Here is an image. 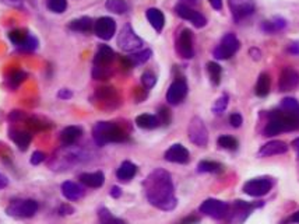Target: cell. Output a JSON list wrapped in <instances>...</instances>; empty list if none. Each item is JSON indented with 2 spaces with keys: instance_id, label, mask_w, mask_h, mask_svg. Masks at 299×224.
I'll list each match as a JSON object with an SVG mask.
<instances>
[{
  "instance_id": "6da1fadb",
  "label": "cell",
  "mask_w": 299,
  "mask_h": 224,
  "mask_svg": "<svg viewBox=\"0 0 299 224\" xmlns=\"http://www.w3.org/2000/svg\"><path fill=\"white\" fill-rule=\"evenodd\" d=\"M144 191L148 202L161 210H172L176 206V196L172 178L168 171L157 168L146 178Z\"/></svg>"
},
{
  "instance_id": "7a4b0ae2",
  "label": "cell",
  "mask_w": 299,
  "mask_h": 224,
  "mask_svg": "<svg viewBox=\"0 0 299 224\" xmlns=\"http://www.w3.org/2000/svg\"><path fill=\"white\" fill-rule=\"evenodd\" d=\"M93 136L97 144L105 146L108 143H123L129 140V135L116 123L98 122L93 128Z\"/></svg>"
},
{
  "instance_id": "3957f363",
  "label": "cell",
  "mask_w": 299,
  "mask_h": 224,
  "mask_svg": "<svg viewBox=\"0 0 299 224\" xmlns=\"http://www.w3.org/2000/svg\"><path fill=\"white\" fill-rule=\"evenodd\" d=\"M38 202L34 199H26V200H14L9 205L7 214L13 217H20V219H28L37 213Z\"/></svg>"
},
{
  "instance_id": "277c9868",
  "label": "cell",
  "mask_w": 299,
  "mask_h": 224,
  "mask_svg": "<svg viewBox=\"0 0 299 224\" xmlns=\"http://www.w3.org/2000/svg\"><path fill=\"white\" fill-rule=\"evenodd\" d=\"M118 45L121 47V49L126 51V52H133V51H137V49L142 48L143 39L134 32V30L131 28L130 24H126L125 27L122 28L121 32H119Z\"/></svg>"
},
{
  "instance_id": "5b68a950",
  "label": "cell",
  "mask_w": 299,
  "mask_h": 224,
  "mask_svg": "<svg viewBox=\"0 0 299 224\" xmlns=\"http://www.w3.org/2000/svg\"><path fill=\"white\" fill-rule=\"evenodd\" d=\"M188 133H189L190 142L199 147H205L209 143V130L205 128L204 122L199 117H194L190 121Z\"/></svg>"
},
{
  "instance_id": "8992f818",
  "label": "cell",
  "mask_w": 299,
  "mask_h": 224,
  "mask_svg": "<svg viewBox=\"0 0 299 224\" xmlns=\"http://www.w3.org/2000/svg\"><path fill=\"white\" fill-rule=\"evenodd\" d=\"M200 212L215 220L225 219L229 213V206L218 199H205L204 202L200 205Z\"/></svg>"
},
{
  "instance_id": "52a82bcc",
  "label": "cell",
  "mask_w": 299,
  "mask_h": 224,
  "mask_svg": "<svg viewBox=\"0 0 299 224\" xmlns=\"http://www.w3.org/2000/svg\"><path fill=\"white\" fill-rule=\"evenodd\" d=\"M239 39L234 34H226L221 39L220 45L214 49V58L225 60V59L232 58L239 49Z\"/></svg>"
},
{
  "instance_id": "ba28073f",
  "label": "cell",
  "mask_w": 299,
  "mask_h": 224,
  "mask_svg": "<svg viewBox=\"0 0 299 224\" xmlns=\"http://www.w3.org/2000/svg\"><path fill=\"white\" fill-rule=\"evenodd\" d=\"M271 188H273L271 180H268V178H255V180H250L243 185V192L249 196L260 197L267 195L271 191Z\"/></svg>"
},
{
  "instance_id": "9c48e42d",
  "label": "cell",
  "mask_w": 299,
  "mask_h": 224,
  "mask_svg": "<svg viewBox=\"0 0 299 224\" xmlns=\"http://www.w3.org/2000/svg\"><path fill=\"white\" fill-rule=\"evenodd\" d=\"M176 51L185 59H192L194 56L193 34L188 28L182 30L180 34H179L178 42H176Z\"/></svg>"
},
{
  "instance_id": "30bf717a",
  "label": "cell",
  "mask_w": 299,
  "mask_h": 224,
  "mask_svg": "<svg viewBox=\"0 0 299 224\" xmlns=\"http://www.w3.org/2000/svg\"><path fill=\"white\" fill-rule=\"evenodd\" d=\"M95 35L104 41H109L110 38L115 35L116 23L110 17H101L94 23Z\"/></svg>"
},
{
  "instance_id": "8fae6325",
  "label": "cell",
  "mask_w": 299,
  "mask_h": 224,
  "mask_svg": "<svg viewBox=\"0 0 299 224\" xmlns=\"http://www.w3.org/2000/svg\"><path fill=\"white\" fill-rule=\"evenodd\" d=\"M175 11H176V14H178L180 18H183V20H188L193 24L194 27L197 28H203L207 24V20H205V17L199 13V11L193 10L192 7L189 6H185L180 5L179 3L176 7H175Z\"/></svg>"
},
{
  "instance_id": "7c38bea8",
  "label": "cell",
  "mask_w": 299,
  "mask_h": 224,
  "mask_svg": "<svg viewBox=\"0 0 299 224\" xmlns=\"http://www.w3.org/2000/svg\"><path fill=\"white\" fill-rule=\"evenodd\" d=\"M186 96H188V84L182 79H178L169 85L168 93H167V101L172 105H178L183 101Z\"/></svg>"
},
{
  "instance_id": "4fadbf2b",
  "label": "cell",
  "mask_w": 299,
  "mask_h": 224,
  "mask_svg": "<svg viewBox=\"0 0 299 224\" xmlns=\"http://www.w3.org/2000/svg\"><path fill=\"white\" fill-rule=\"evenodd\" d=\"M299 85V73L292 68H284L280 80H278V88L280 91H292Z\"/></svg>"
},
{
  "instance_id": "5bb4252c",
  "label": "cell",
  "mask_w": 299,
  "mask_h": 224,
  "mask_svg": "<svg viewBox=\"0 0 299 224\" xmlns=\"http://www.w3.org/2000/svg\"><path fill=\"white\" fill-rule=\"evenodd\" d=\"M229 7L236 21L255 13L253 0H229Z\"/></svg>"
},
{
  "instance_id": "9a60e30c",
  "label": "cell",
  "mask_w": 299,
  "mask_h": 224,
  "mask_svg": "<svg viewBox=\"0 0 299 224\" xmlns=\"http://www.w3.org/2000/svg\"><path fill=\"white\" fill-rule=\"evenodd\" d=\"M190 159L189 150L182 144H173L165 151V160L176 164H186Z\"/></svg>"
},
{
  "instance_id": "2e32d148",
  "label": "cell",
  "mask_w": 299,
  "mask_h": 224,
  "mask_svg": "<svg viewBox=\"0 0 299 224\" xmlns=\"http://www.w3.org/2000/svg\"><path fill=\"white\" fill-rule=\"evenodd\" d=\"M115 59V52L108 45H101L94 58V68H105L110 69V64Z\"/></svg>"
},
{
  "instance_id": "e0dca14e",
  "label": "cell",
  "mask_w": 299,
  "mask_h": 224,
  "mask_svg": "<svg viewBox=\"0 0 299 224\" xmlns=\"http://www.w3.org/2000/svg\"><path fill=\"white\" fill-rule=\"evenodd\" d=\"M288 151V146L283 140H271L268 143L263 144L259 150V157H270V155L284 154Z\"/></svg>"
},
{
  "instance_id": "ac0fdd59",
  "label": "cell",
  "mask_w": 299,
  "mask_h": 224,
  "mask_svg": "<svg viewBox=\"0 0 299 224\" xmlns=\"http://www.w3.org/2000/svg\"><path fill=\"white\" fill-rule=\"evenodd\" d=\"M95 97L109 108H115L119 104V96H118V93H116L113 87H102V88H98L97 93H95Z\"/></svg>"
},
{
  "instance_id": "d6986e66",
  "label": "cell",
  "mask_w": 299,
  "mask_h": 224,
  "mask_svg": "<svg viewBox=\"0 0 299 224\" xmlns=\"http://www.w3.org/2000/svg\"><path fill=\"white\" fill-rule=\"evenodd\" d=\"M62 193L67 200H79L84 196V189L76 182L66 181L62 184Z\"/></svg>"
},
{
  "instance_id": "ffe728a7",
  "label": "cell",
  "mask_w": 299,
  "mask_h": 224,
  "mask_svg": "<svg viewBox=\"0 0 299 224\" xmlns=\"http://www.w3.org/2000/svg\"><path fill=\"white\" fill-rule=\"evenodd\" d=\"M80 181L81 184H84L85 187L88 188H101L105 182V175L101 172V171H97V172H84L80 175Z\"/></svg>"
},
{
  "instance_id": "44dd1931",
  "label": "cell",
  "mask_w": 299,
  "mask_h": 224,
  "mask_svg": "<svg viewBox=\"0 0 299 224\" xmlns=\"http://www.w3.org/2000/svg\"><path fill=\"white\" fill-rule=\"evenodd\" d=\"M81 135H83V129L80 126H67L60 133V142L63 146H72L81 138Z\"/></svg>"
},
{
  "instance_id": "7402d4cb",
  "label": "cell",
  "mask_w": 299,
  "mask_h": 224,
  "mask_svg": "<svg viewBox=\"0 0 299 224\" xmlns=\"http://www.w3.org/2000/svg\"><path fill=\"white\" fill-rule=\"evenodd\" d=\"M146 16H147L148 23L151 24L152 28L155 30V31H161L164 28V24H165V17H164L163 11L158 10V9H148L147 13H146Z\"/></svg>"
},
{
  "instance_id": "603a6c76",
  "label": "cell",
  "mask_w": 299,
  "mask_h": 224,
  "mask_svg": "<svg viewBox=\"0 0 299 224\" xmlns=\"http://www.w3.org/2000/svg\"><path fill=\"white\" fill-rule=\"evenodd\" d=\"M137 174V167L136 164H133L130 161H123L121 167L116 171V176L121 180V181H130L133 176Z\"/></svg>"
},
{
  "instance_id": "cb8c5ba5",
  "label": "cell",
  "mask_w": 299,
  "mask_h": 224,
  "mask_svg": "<svg viewBox=\"0 0 299 224\" xmlns=\"http://www.w3.org/2000/svg\"><path fill=\"white\" fill-rule=\"evenodd\" d=\"M68 28L73 30V31H80V32H89L91 30H94V23L89 17H81V18H77V20H73L68 24Z\"/></svg>"
},
{
  "instance_id": "d4e9b609",
  "label": "cell",
  "mask_w": 299,
  "mask_h": 224,
  "mask_svg": "<svg viewBox=\"0 0 299 224\" xmlns=\"http://www.w3.org/2000/svg\"><path fill=\"white\" fill-rule=\"evenodd\" d=\"M270 87H271V79L267 73H262L259 76L256 83V96L257 97H266L270 93Z\"/></svg>"
},
{
  "instance_id": "484cf974",
  "label": "cell",
  "mask_w": 299,
  "mask_h": 224,
  "mask_svg": "<svg viewBox=\"0 0 299 224\" xmlns=\"http://www.w3.org/2000/svg\"><path fill=\"white\" fill-rule=\"evenodd\" d=\"M10 138L13 139V142L18 146V149L20 150H27L28 149V146L31 143L32 136L28 132H22V130H17V132H13L10 135Z\"/></svg>"
},
{
  "instance_id": "4316f807",
  "label": "cell",
  "mask_w": 299,
  "mask_h": 224,
  "mask_svg": "<svg viewBox=\"0 0 299 224\" xmlns=\"http://www.w3.org/2000/svg\"><path fill=\"white\" fill-rule=\"evenodd\" d=\"M136 123L139 128L142 129H155L159 126V121L157 117L150 114H143L136 118Z\"/></svg>"
},
{
  "instance_id": "83f0119b",
  "label": "cell",
  "mask_w": 299,
  "mask_h": 224,
  "mask_svg": "<svg viewBox=\"0 0 299 224\" xmlns=\"http://www.w3.org/2000/svg\"><path fill=\"white\" fill-rule=\"evenodd\" d=\"M285 27H287V21L284 18L277 17V18H273V20H268V21L263 23L262 30L268 32V34H274V32L281 31Z\"/></svg>"
},
{
  "instance_id": "f1b7e54d",
  "label": "cell",
  "mask_w": 299,
  "mask_h": 224,
  "mask_svg": "<svg viewBox=\"0 0 299 224\" xmlns=\"http://www.w3.org/2000/svg\"><path fill=\"white\" fill-rule=\"evenodd\" d=\"M197 168L200 172H210V174H221L224 171V166L215 161H201Z\"/></svg>"
},
{
  "instance_id": "f546056e",
  "label": "cell",
  "mask_w": 299,
  "mask_h": 224,
  "mask_svg": "<svg viewBox=\"0 0 299 224\" xmlns=\"http://www.w3.org/2000/svg\"><path fill=\"white\" fill-rule=\"evenodd\" d=\"M207 72L210 76L211 83L214 85H218L221 83V75H222V69L218 63L215 62H209L207 63Z\"/></svg>"
},
{
  "instance_id": "4dcf8cb0",
  "label": "cell",
  "mask_w": 299,
  "mask_h": 224,
  "mask_svg": "<svg viewBox=\"0 0 299 224\" xmlns=\"http://www.w3.org/2000/svg\"><path fill=\"white\" fill-rule=\"evenodd\" d=\"M281 132H284L281 122H280L275 117H271V115H270V121H268L267 126L264 129V135L270 138V136H275V135L281 133Z\"/></svg>"
},
{
  "instance_id": "1f68e13d",
  "label": "cell",
  "mask_w": 299,
  "mask_h": 224,
  "mask_svg": "<svg viewBox=\"0 0 299 224\" xmlns=\"http://www.w3.org/2000/svg\"><path fill=\"white\" fill-rule=\"evenodd\" d=\"M106 10L112 11L115 14H123L127 11V3L125 0H108L105 3Z\"/></svg>"
},
{
  "instance_id": "d6a6232c",
  "label": "cell",
  "mask_w": 299,
  "mask_h": 224,
  "mask_svg": "<svg viewBox=\"0 0 299 224\" xmlns=\"http://www.w3.org/2000/svg\"><path fill=\"white\" fill-rule=\"evenodd\" d=\"M98 217H100V224H126L125 220L118 219L115 216H112V213L105 208L101 209Z\"/></svg>"
},
{
  "instance_id": "836d02e7",
  "label": "cell",
  "mask_w": 299,
  "mask_h": 224,
  "mask_svg": "<svg viewBox=\"0 0 299 224\" xmlns=\"http://www.w3.org/2000/svg\"><path fill=\"white\" fill-rule=\"evenodd\" d=\"M28 32L26 30H13V31L9 32V38H10V41L14 45H17L18 48L21 47L22 43L26 42V39L28 38Z\"/></svg>"
},
{
  "instance_id": "e575fe53",
  "label": "cell",
  "mask_w": 299,
  "mask_h": 224,
  "mask_svg": "<svg viewBox=\"0 0 299 224\" xmlns=\"http://www.w3.org/2000/svg\"><path fill=\"white\" fill-rule=\"evenodd\" d=\"M217 143H218L220 147H222V149L225 150H236L238 149V146H239L238 140H236L235 138H232V136H228V135L220 136L218 140H217Z\"/></svg>"
},
{
  "instance_id": "d590c367",
  "label": "cell",
  "mask_w": 299,
  "mask_h": 224,
  "mask_svg": "<svg viewBox=\"0 0 299 224\" xmlns=\"http://www.w3.org/2000/svg\"><path fill=\"white\" fill-rule=\"evenodd\" d=\"M27 75L24 72H20V70H17V72H13L10 75V77L7 79V83L10 85L11 88H16L18 85L21 84L22 81L26 80Z\"/></svg>"
},
{
  "instance_id": "8d00e7d4",
  "label": "cell",
  "mask_w": 299,
  "mask_h": 224,
  "mask_svg": "<svg viewBox=\"0 0 299 224\" xmlns=\"http://www.w3.org/2000/svg\"><path fill=\"white\" fill-rule=\"evenodd\" d=\"M67 7V0H48V9L53 13H63Z\"/></svg>"
},
{
  "instance_id": "74e56055",
  "label": "cell",
  "mask_w": 299,
  "mask_h": 224,
  "mask_svg": "<svg viewBox=\"0 0 299 224\" xmlns=\"http://www.w3.org/2000/svg\"><path fill=\"white\" fill-rule=\"evenodd\" d=\"M152 52L150 49H146V51H142V52H137V54L130 55L129 58L133 62V64H140V63H146L148 59L151 58Z\"/></svg>"
},
{
  "instance_id": "f35d334b",
  "label": "cell",
  "mask_w": 299,
  "mask_h": 224,
  "mask_svg": "<svg viewBox=\"0 0 299 224\" xmlns=\"http://www.w3.org/2000/svg\"><path fill=\"white\" fill-rule=\"evenodd\" d=\"M281 107L284 108L285 112H294V114H299V102L295 98H284L281 102Z\"/></svg>"
},
{
  "instance_id": "ab89813d",
  "label": "cell",
  "mask_w": 299,
  "mask_h": 224,
  "mask_svg": "<svg viewBox=\"0 0 299 224\" xmlns=\"http://www.w3.org/2000/svg\"><path fill=\"white\" fill-rule=\"evenodd\" d=\"M226 107H228V96L224 94V96L220 97V98L215 101L214 107H213V111H214V114H217V115H221V114H224Z\"/></svg>"
},
{
  "instance_id": "60d3db41",
  "label": "cell",
  "mask_w": 299,
  "mask_h": 224,
  "mask_svg": "<svg viewBox=\"0 0 299 224\" xmlns=\"http://www.w3.org/2000/svg\"><path fill=\"white\" fill-rule=\"evenodd\" d=\"M38 48V39L34 35H28V38L26 39V42L22 43L20 49L21 51H26V52H32V51H35Z\"/></svg>"
},
{
  "instance_id": "b9f144b4",
  "label": "cell",
  "mask_w": 299,
  "mask_h": 224,
  "mask_svg": "<svg viewBox=\"0 0 299 224\" xmlns=\"http://www.w3.org/2000/svg\"><path fill=\"white\" fill-rule=\"evenodd\" d=\"M142 83L146 90H150V88H152V87L155 85V83H157V77L152 75L151 72H146V73H143L142 76Z\"/></svg>"
},
{
  "instance_id": "7bdbcfd3",
  "label": "cell",
  "mask_w": 299,
  "mask_h": 224,
  "mask_svg": "<svg viewBox=\"0 0 299 224\" xmlns=\"http://www.w3.org/2000/svg\"><path fill=\"white\" fill-rule=\"evenodd\" d=\"M158 121L159 125H169L171 123V111L167 107H161L158 109Z\"/></svg>"
},
{
  "instance_id": "ee69618b",
  "label": "cell",
  "mask_w": 299,
  "mask_h": 224,
  "mask_svg": "<svg viewBox=\"0 0 299 224\" xmlns=\"http://www.w3.org/2000/svg\"><path fill=\"white\" fill-rule=\"evenodd\" d=\"M243 122V119H242L241 114H238V112H234L231 114V117H229V123H231L234 128H239Z\"/></svg>"
},
{
  "instance_id": "f6af8a7d",
  "label": "cell",
  "mask_w": 299,
  "mask_h": 224,
  "mask_svg": "<svg viewBox=\"0 0 299 224\" xmlns=\"http://www.w3.org/2000/svg\"><path fill=\"white\" fill-rule=\"evenodd\" d=\"M43 160H45V154H43L42 151H35V153L31 155V164H34V166L41 164Z\"/></svg>"
},
{
  "instance_id": "bcb514c9",
  "label": "cell",
  "mask_w": 299,
  "mask_h": 224,
  "mask_svg": "<svg viewBox=\"0 0 299 224\" xmlns=\"http://www.w3.org/2000/svg\"><path fill=\"white\" fill-rule=\"evenodd\" d=\"M74 212V209L70 206V205H67V203H64V205H62L60 208H59V213L62 214V216H66V214H72Z\"/></svg>"
},
{
  "instance_id": "7dc6e473",
  "label": "cell",
  "mask_w": 299,
  "mask_h": 224,
  "mask_svg": "<svg viewBox=\"0 0 299 224\" xmlns=\"http://www.w3.org/2000/svg\"><path fill=\"white\" fill-rule=\"evenodd\" d=\"M199 223V217H196V216H189V217H186L183 219L179 224H197Z\"/></svg>"
},
{
  "instance_id": "c3c4849f",
  "label": "cell",
  "mask_w": 299,
  "mask_h": 224,
  "mask_svg": "<svg viewBox=\"0 0 299 224\" xmlns=\"http://www.w3.org/2000/svg\"><path fill=\"white\" fill-rule=\"evenodd\" d=\"M58 96H59V98L67 100V98H72V96H73V94H72V91H68V90H66V88H63V90L59 91Z\"/></svg>"
},
{
  "instance_id": "681fc988",
  "label": "cell",
  "mask_w": 299,
  "mask_h": 224,
  "mask_svg": "<svg viewBox=\"0 0 299 224\" xmlns=\"http://www.w3.org/2000/svg\"><path fill=\"white\" fill-rule=\"evenodd\" d=\"M210 2V5L213 6V9L215 10H221L222 9V0H209Z\"/></svg>"
},
{
  "instance_id": "f907efd6",
  "label": "cell",
  "mask_w": 299,
  "mask_h": 224,
  "mask_svg": "<svg viewBox=\"0 0 299 224\" xmlns=\"http://www.w3.org/2000/svg\"><path fill=\"white\" fill-rule=\"evenodd\" d=\"M249 54H250V56H252V58L256 59V60H259V59H260V56H262V54H260V51H259L257 48H250V49H249Z\"/></svg>"
},
{
  "instance_id": "816d5d0a",
  "label": "cell",
  "mask_w": 299,
  "mask_h": 224,
  "mask_svg": "<svg viewBox=\"0 0 299 224\" xmlns=\"http://www.w3.org/2000/svg\"><path fill=\"white\" fill-rule=\"evenodd\" d=\"M289 54H294V55H299V43H291L288 48Z\"/></svg>"
},
{
  "instance_id": "f5cc1de1",
  "label": "cell",
  "mask_w": 299,
  "mask_h": 224,
  "mask_svg": "<svg viewBox=\"0 0 299 224\" xmlns=\"http://www.w3.org/2000/svg\"><path fill=\"white\" fill-rule=\"evenodd\" d=\"M9 185V180H7V176L3 175V174H0V189H3Z\"/></svg>"
},
{
  "instance_id": "db71d44e",
  "label": "cell",
  "mask_w": 299,
  "mask_h": 224,
  "mask_svg": "<svg viewBox=\"0 0 299 224\" xmlns=\"http://www.w3.org/2000/svg\"><path fill=\"white\" fill-rule=\"evenodd\" d=\"M122 195V191H121V188H118V187H113L112 189H110V196H113V197H119Z\"/></svg>"
},
{
  "instance_id": "11a10c76",
  "label": "cell",
  "mask_w": 299,
  "mask_h": 224,
  "mask_svg": "<svg viewBox=\"0 0 299 224\" xmlns=\"http://www.w3.org/2000/svg\"><path fill=\"white\" fill-rule=\"evenodd\" d=\"M197 3L196 0H180V5H185V6H189V7H192V6H194Z\"/></svg>"
},
{
  "instance_id": "9f6ffc18",
  "label": "cell",
  "mask_w": 299,
  "mask_h": 224,
  "mask_svg": "<svg viewBox=\"0 0 299 224\" xmlns=\"http://www.w3.org/2000/svg\"><path fill=\"white\" fill-rule=\"evenodd\" d=\"M291 221H292V223H298L299 224V210H298V212H295V213L292 214V216H291Z\"/></svg>"
},
{
  "instance_id": "6f0895ef",
  "label": "cell",
  "mask_w": 299,
  "mask_h": 224,
  "mask_svg": "<svg viewBox=\"0 0 299 224\" xmlns=\"http://www.w3.org/2000/svg\"><path fill=\"white\" fill-rule=\"evenodd\" d=\"M292 146H294V149L298 151V154H299V139L294 140V142H292Z\"/></svg>"
},
{
  "instance_id": "680465c9",
  "label": "cell",
  "mask_w": 299,
  "mask_h": 224,
  "mask_svg": "<svg viewBox=\"0 0 299 224\" xmlns=\"http://www.w3.org/2000/svg\"><path fill=\"white\" fill-rule=\"evenodd\" d=\"M9 3H11V5H18V3H21L22 0H7Z\"/></svg>"
}]
</instances>
